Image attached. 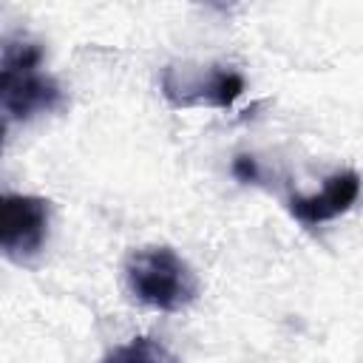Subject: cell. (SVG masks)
Returning <instances> with one entry per match:
<instances>
[{
    "label": "cell",
    "mask_w": 363,
    "mask_h": 363,
    "mask_svg": "<svg viewBox=\"0 0 363 363\" xmlns=\"http://www.w3.org/2000/svg\"><path fill=\"white\" fill-rule=\"evenodd\" d=\"M105 363H176V360L170 357V352L162 343H156L150 337H133L130 343L116 346L105 357Z\"/></svg>",
    "instance_id": "obj_6"
},
{
    "label": "cell",
    "mask_w": 363,
    "mask_h": 363,
    "mask_svg": "<svg viewBox=\"0 0 363 363\" xmlns=\"http://www.w3.org/2000/svg\"><path fill=\"white\" fill-rule=\"evenodd\" d=\"M125 281L139 303L159 312H182L199 298L196 272L164 244L133 250L125 264Z\"/></svg>",
    "instance_id": "obj_2"
},
{
    "label": "cell",
    "mask_w": 363,
    "mask_h": 363,
    "mask_svg": "<svg viewBox=\"0 0 363 363\" xmlns=\"http://www.w3.org/2000/svg\"><path fill=\"white\" fill-rule=\"evenodd\" d=\"M233 176L244 184L250 182H258V162L252 156H235L233 159Z\"/></svg>",
    "instance_id": "obj_7"
},
{
    "label": "cell",
    "mask_w": 363,
    "mask_h": 363,
    "mask_svg": "<svg viewBox=\"0 0 363 363\" xmlns=\"http://www.w3.org/2000/svg\"><path fill=\"white\" fill-rule=\"evenodd\" d=\"M244 91V77L227 65H164L162 96L173 108H230Z\"/></svg>",
    "instance_id": "obj_3"
},
{
    "label": "cell",
    "mask_w": 363,
    "mask_h": 363,
    "mask_svg": "<svg viewBox=\"0 0 363 363\" xmlns=\"http://www.w3.org/2000/svg\"><path fill=\"white\" fill-rule=\"evenodd\" d=\"M65 102L62 88L43 71V48L28 37H6L0 57V111L3 128L51 113Z\"/></svg>",
    "instance_id": "obj_1"
},
{
    "label": "cell",
    "mask_w": 363,
    "mask_h": 363,
    "mask_svg": "<svg viewBox=\"0 0 363 363\" xmlns=\"http://www.w3.org/2000/svg\"><path fill=\"white\" fill-rule=\"evenodd\" d=\"M360 196V176L354 170H337L332 173L323 187L312 196H292L289 199V213L303 224V227H318L323 221H332L352 210V204Z\"/></svg>",
    "instance_id": "obj_5"
},
{
    "label": "cell",
    "mask_w": 363,
    "mask_h": 363,
    "mask_svg": "<svg viewBox=\"0 0 363 363\" xmlns=\"http://www.w3.org/2000/svg\"><path fill=\"white\" fill-rule=\"evenodd\" d=\"M51 207L40 196L6 193L0 201V247L14 264H28L43 252L48 238Z\"/></svg>",
    "instance_id": "obj_4"
}]
</instances>
